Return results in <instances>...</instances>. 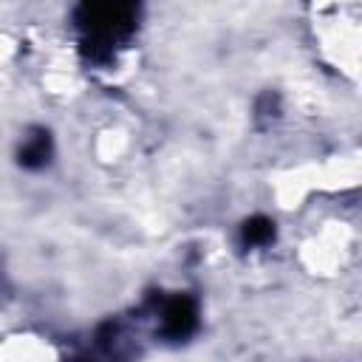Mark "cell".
<instances>
[{"label":"cell","mask_w":362,"mask_h":362,"mask_svg":"<svg viewBox=\"0 0 362 362\" xmlns=\"http://www.w3.org/2000/svg\"><path fill=\"white\" fill-rule=\"evenodd\" d=\"M136 3H82L76 8V25L82 31V54L90 62L113 59V51L136 31Z\"/></svg>","instance_id":"cell-1"},{"label":"cell","mask_w":362,"mask_h":362,"mask_svg":"<svg viewBox=\"0 0 362 362\" xmlns=\"http://www.w3.org/2000/svg\"><path fill=\"white\" fill-rule=\"evenodd\" d=\"M158 317H161V337L175 339V342L187 339L198 328V305L189 294H173L161 300Z\"/></svg>","instance_id":"cell-2"},{"label":"cell","mask_w":362,"mask_h":362,"mask_svg":"<svg viewBox=\"0 0 362 362\" xmlns=\"http://www.w3.org/2000/svg\"><path fill=\"white\" fill-rule=\"evenodd\" d=\"M48 158H51V136H48V130H31V136L20 147V164L28 167V170H40V167L48 164Z\"/></svg>","instance_id":"cell-3"},{"label":"cell","mask_w":362,"mask_h":362,"mask_svg":"<svg viewBox=\"0 0 362 362\" xmlns=\"http://www.w3.org/2000/svg\"><path fill=\"white\" fill-rule=\"evenodd\" d=\"M240 240L246 249H255V246H269L274 240V221H269L266 215H255L249 221H243L240 226Z\"/></svg>","instance_id":"cell-4"},{"label":"cell","mask_w":362,"mask_h":362,"mask_svg":"<svg viewBox=\"0 0 362 362\" xmlns=\"http://www.w3.org/2000/svg\"><path fill=\"white\" fill-rule=\"evenodd\" d=\"M257 113L260 116H277V96L274 93H263L257 102Z\"/></svg>","instance_id":"cell-5"}]
</instances>
